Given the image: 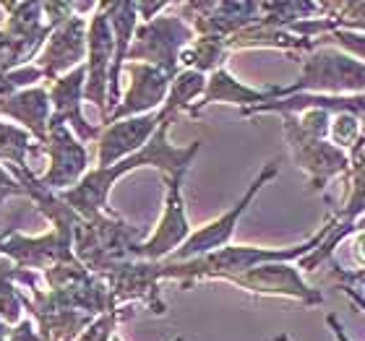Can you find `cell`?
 <instances>
[{
  "label": "cell",
  "mask_w": 365,
  "mask_h": 341,
  "mask_svg": "<svg viewBox=\"0 0 365 341\" xmlns=\"http://www.w3.org/2000/svg\"><path fill=\"white\" fill-rule=\"evenodd\" d=\"M170 125H173V120L162 122V128L157 130V136H154L138 154L128 157V159L118 162L113 167H91L76 188L61 193L63 201H66L78 216L91 219V216H97V214L110 211V193H113L115 182L120 180L123 174L136 172V169H141V167L160 169V174H173V172H180V169H190L196 154L201 152V141H193V144H188V146H173L170 144Z\"/></svg>",
  "instance_id": "1"
},
{
  "label": "cell",
  "mask_w": 365,
  "mask_h": 341,
  "mask_svg": "<svg viewBox=\"0 0 365 341\" xmlns=\"http://www.w3.org/2000/svg\"><path fill=\"white\" fill-rule=\"evenodd\" d=\"M331 221H324V227L305 243L287 245V248H267V245H227L217 253L193 258V261H160L162 281H178L182 289L193 287L198 281H227L230 276L245 273L251 268L267 263H297L305 256H311L329 235Z\"/></svg>",
  "instance_id": "2"
},
{
  "label": "cell",
  "mask_w": 365,
  "mask_h": 341,
  "mask_svg": "<svg viewBox=\"0 0 365 341\" xmlns=\"http://www.w3.org/2000/svg\"><path fill=\"white\" fill-rule=\"evenodd\" d=\"M146 237L149 235L130 227L128 221L120 219L110 209L91 219H84V216L78 219L73 229V253L91 273H102L115 263L136 261L138 248Z\"/></svg>",
  "instance_id": "3"
},
{
  "label": "cell",
  "mask_w": 365,
  "mask_h": 341,
  "mask_svg": "<svg viewBox=\"0 0 365 341\" xmlns=\"http://www.w3.org/2000/svg\"><path fill=\"white\" fill-rule=\"evenodd\" d=\"M300 76L279 86V99L292 94H321V97H358L365 94V63L336 47H316L303 55Z\"/></svg>",
  "instance_id": "4"
},
{
  "label": "cell",
  "mask_w": 365,
  "mask_h": 341,
  "mask_svg": "<svg viewBox=\"0 0 365 341\" xmlns=\"http://www.w3.org/2000/svg\"><path fill=\"white\" fill-rule=\"evenodd\" d=\"M6 21L0 23V68L31 65L53 34L55 23L45 16V3H0Z\"/></svg>",
  "instance_id": "5"
},
{
  "label": "cell",
  "mask_w": 365,
  "mask_h": 341,
  "mask_svg": "<svg viewBox=\"0 0 365 341\" xmlns=\"http://www.w3.org/2000/svg\"><path fill=\"white\" fill-rule=\"evenodd\" d=\"M196 39V31L175 11V3L152 21H141L130 45L128 63H149L175 78L180 73L182 50Z\"/></svg>",
  "instance_id": "6"
},
{
  "label": "cell",
  "mask_w": 365,
  "mask_h": 341,
  "mask_svg": "<svg viewBox=\"0 0 365 341\" xmlns=\"http://www.w3.org/2000/svg\"><path fill=\"white\" fill-rule=\"evenodd\" d=\"M277 174H279V162L277 159L267 162V164L261 167V172L251 180V185L245 188L240 201H237L235 206H230L225 214H220L217 219L206 221V224H201L198 229H193V235L185 240V245H182L178 253H173L168 261H175V263H180V261H193V258L209 256V253H217V251H222V248L232 245V235H235L240 216H243V214L248 211V206L256 201L259 190L264 188V185H269Z\"/></svg>",
  "instance_id": "7"
},
{
  "label": "cell",
  "mask_w": 365,
  "mask_h": 341,
  "mask_svg": "<svg viewBox=\"0 0 365 341\" xmlns=\"http://www.w3.org/2000/svg\"><path fill=\"white\" fill-rule=\"evenodd\" d=\"M76 224H55L45 235H24L19 229H11L6 235H0V256L14 261L24 271L42 273L58 263L76 261V253H73Z\"/></svg>",
  "instance_id": "8"
},
{
  "label": "cell",
  "mask_w": 365,
  "mask_h": 341,
  "mask_svg": "<svg viewBox=\"0 0 365 341\" xmlns=\"http://www.w3.org/2000/svg\"><path fill=\"white\" fill-rule=\"evenodd\" d=\"M188 169L173 174H162L165 182V201H162V214L160 221L149 237H146L141 248H138V258L144 261H168L173 253H178L185 245L193 227L188 221V209H185V196H182V182H185Z\"/></svg>",
  "instance_id": "9"
},
{
  "label": "cell",
  "mask_w": 365,
  "mask_h": 341,
  "mask_svg": "<svg viewBox=\"0 0 365 341\" xmlns=\"http://www.w3.org/2000/svg\"><path fill=\"white\" fill-rule=\"evenodd\" d=\"M47 157V169L39 174V182L53 193H66L76 188L89 172V149L81 138L61 122H50V133L42 146Z\"/></svg>",
  "instance_id": "10"
},
{
  "label": "cell",
  "mask_w": 365,
  "mask_h": 341,
  "mask_svg": "<svg viewBox=\"0 0 365 341\" xmlns=\"http://www.w3.org/2000/svg\"><path fill=\"white\" fill-rule=\"evenodd\" d=\"M99 276L107 281L115 308H123L128 303H141L157 315L168 313V303L162 300L160 261H144V258L123 261V263L110 266Z\"/></svg>",
  "instance_id": "11"
},
{
  "label": "cell",
  "mask_w": 365,
  "mask_h": 341,
  "mask_svg": "<svg viewBox=\"0 0 365 341\" xmlns=\"http://www.w3.org/2000/svg\"><path fill=\"white\" fill-rule=\"evenodd\" d=\"M115 58V37L113 26L107 19L105 3H99L97 11L89 16V53H86V89L84 97L89 105L99 110L102 125L110 117V73H113Z\"/></svg>",
  "instance_id": "12"
},
{
  "label": "cell",
  "mask_w": 365,
  "mask_h": 341,
  "mask_svg": "<svg viewBox=\"0 0 365 341\" xmlns=\"http://www.w3.org/2000/svg\"><path fill=\"white\" fill-rule=\"evenodd\" d=\"M227 284L243 289L253 297H282V300H292L305 308H316L324 305V292L313 289L303 279V273L295 263H267L259 268H251L245 273L230 276Z\"/></svg>",
  "instance_id": "13"
},
{
  "label": "cell",
  "mask_w": 365,
  "mask_h": 341,
  "mask_svg": "<svg viewBox=\"0 0 365 341\" xmlns=\"http://www.w3.org/2000/svg\"><path fill=\"white\" fill-rule=\"evenodd\" d=\"M175 11L193 26L196 37H225L230 39L237 31L248 29L261 21V3L253 0H193L175 3Z\"/></svg>",
  "instance_id": "14"
},
{
  "label": "cell",
  "mask_w": 365,
  "mask_h": 341,
  "mask_svg": "<svg viewBox=\"0 0 365 341\" xmlns=\"http://www.w3.org/2000/svg\"><path fill=\"white\" fill-rule=\"evenodd\" d=\"M89 53V16L76 14L58 23L45 42L42 53L37 55V65L45 73V84H53L71 70L81 68Z\"/></svg>",
  "instance_id": "15"
},
{
  "label": "cell",
  "mask_w": 365,
  "mask_h": 341,
  "mask_svg": "<svg viewBox=\"0 0 365 341\" xmlns=\"http://www.w3.org/2000/svg\"><path fill=\"white\" fill-rule=\"evenodd\" d=\"M287 144L292 162L297 169L308 174V190L321 193L327 190L334 180H347L350 177L352 159L350 154L336 149L331 141H316V138H303L295 133H282Z\"/></svg>",
  "instance_id": "16"
},
{
  "label": "cell",
  "mask_w": 365,
  "mask_h": 341,
  "mask_svg": "<svg viewBox=\"0 0 365 341\" xmlns=\"http://www.w3.org/2000/svg\"><path fill=\"white\" fill-rule=\"evenodd\" d=\"M123 73L128 76V86L123 91L120 105L115 107V112L107 117L105 125L162 110L170 94V86H173V76L162 68L149 65V63H125Z\"/></svg>",
  "instance_id": "17"
},
{
  "label": "cell",
  "mask_w": 365,
  "mask_h": 341,
  "mask_svg": "<svg viewBox=\"0 0 365 341\" xmlns=\"http://www.w3.org/2000/svg\"><path fill=\"white\" fill-rule=\"evenodd\" d=\"M165 120L170 117H165L162 110H157V112L102 125V133L97 138V164L94 167H113L118 162L138 154L157 136V130L162 128Z\"/></svg>",
  "instance_id": "18"
},
{
  "label": "cell",
  "mask_w": 365,
  "mask_h": 341,
  "mask_svg": "<svg viewBox=\"0 0 365 341\" xmlns=\"http://www.w3.org/2000/svg\"><path fill=\"white\" fill-rule=\"evenodd\" d=\"M47 89H50V102H53V120L50 122L68 125L84 144H89V141L97 144L99 133H102V125H91L84 117L86 65L71 70V73L61 76L58 81H53V84H47Z\"/></svg>",
  "instance_id": "19"
},
{
  "label": "cell",
  "mask_w": 365,
  "mask_h": 341,
  "mask_svg": "<svg viewBox=\"0 0 365 341\" xmlns=\"http://www.w3.org/2000/svg\"><path fill=\"white\" fill-rule=\"evenodd\" d=\"M274 99H279V86H248L245 81H237L227 68H220L217 73L209 76L204 97L190 107L188 115L190 117H198L206 107L212 105H232L240 107V112H243L248 107L274 102Z\"/></svg>",
  "instance_id": "20"
},
{
  "label": "cell",
  "mask_w": 365,
  "mask_h": 341,
  "mask_svg": "<svg viewBox=\"0 0 365 341\" xmlns=\"http://www.w3.org/2000/svg\"><path fill=\"white\" fill-rule=\"evenodd\" d=\"M0 117L21 125L37 138L39 146H45L47 133H50V120H53V102H50V89L47 84L31 86V89L16 91L11 97L0 99Z\"/></svg>",
  "instance_id": "21"
},
{
  "label": "cell",
  "mask_w": 365,
  "mask_h": 341,
  "mask_svg": "<svg viewBox=\"0 0 365 341\" xmlns=\"http://www.w3.org/2000/svg\"><path fill=\"white\" fill-rule=\"evenodd\" d=\"M107 19H110V26H113V37H115V58H113V73H110V115L115 112V107L120 105L123 89H120V78L123 70H125V63H128L130 45H133V37H136V29L141 23V16H138L136 3L130 0H115V3H105Z\"/></svg>",
  "instance_id": "22"
},
{
  "label": "cell",
  "mask_w": 365,
  "mask_h": 341,
  "mask_svg": "<svg viewBox=\"0 0 365 341\" xmlns=\"http://www.w3.org/2000/svg\"><path fill=\"white\" fill-rule=\"evenodd\" d=\"M31 154H45L42 146L37 144V138L31 136L29 130H24L21 125L0 117V164L11 169L16 177L37 174L29 164Z\"/></svg>",
  "instance_id": "23"
},
{
  "label": "cell",
  "mask_w": 365,
  "mask_h": 341,
  "mask_svg": "<svg viewBox=\"0 0 365 341\" xmlns=\"http://www.w3.org/2000/svg\"><path fill=\"white\" fill-rule=\"evenodd\" d=\"M230 47L225 37H196L180 55V70H198L204 76H212L220 68H227Z\"/></svg>",
  "instance_id": "24"
},
{
  "label": "cell",
  "mask_w": 365,
  "mask_h": 341,
  "mask_svg": "<svg viewBox=\"0 0 365 341\" xmlns=\"http://www.w3.org/2000/svg\"><path fill=\"white\" fill-rule=\"evenodd\" d=\"M206 81H209V76L198 73V70H180L173 78L170 94L165 99V105H162V115L170 117V120H175L180 112H190V107L204 97Z\"/></svg>",
  "instance_id": "25"
},
{
  "label": "cell",
  "mask_w": 365,
  "mask_h": 341,
  "mask_svg": "<svg viewBox=\"0 0 365 341\" xmlns=\"http://www.w3.org/2000/svg\"><path fill=\"white\" fill-rule=\"evenodd\" d=\"M24 292L19 289V266L0 256V318L8 326H19L24 320Z\"/></svg>",
  "instance_id": "26"
},
{
  "label": "cell",
  "mask_w": 365,
  "mask_h": 341,
  "mask_svg": "<svg viewBox=\"0 0 365 341\" xmlns=\"http://www.w3.org/2000/svg\"><path fill=\"white\" fill-rule=\"evenodd\" d=\"M329 141L350 154L355 146L363 141V115L355 112H339L331 117V130H329Z\"/></svg>",
  "instance_id": "27"
},
{
  "label": "cell",
  "mask_w": 365,
  "mask_h": 341,
  "mask_svg": "<svg viewBox=\"0 0 365 341\" xmlns=\"http://www.w3.org/2000/svg\"><path fill=\"white\" fill-rule=\"evenodd\" d=\"M45 84V73L31 63V65H21V68L14 70H3L0 68V99L11 97L16 91L31 89V86Z\"/></svg>",
  "instance_id": "28"
},
{
  "label": "cell",
  "mask_w": 365,
  "mask_h": 341,
  "mask_svg": "<svg viewBox=\"0 0 365 341\" xmlns=\"http://www.w3.org/2000/svg\"><path fill=\"white\" fill-rule=\"evenodd\" d=\"M324 14L334 21L336 29L365 34V3H324Z\"/></svg>",
  "instance_id": "29"
},
{
  "label": "cell",
  "mask_w": 365,
  "mask_h": 341,
  "mask_svg": "<svg viewBox=\"0 0 365 341\" xmlns=\"http://www.w3.org/2000/svg\"><path fill=\"white\" fill-rule=\"evenodd\" d=\"M316 47H336V50H342V53L365 63V34H360V31L331 29L329 34L316 39Z\"/></svg>",
  "instance_id": "30"
},
{
  "label": "cell",
  "mask_w": 365,
  "mask_h": 341,
  "mask_svg": "<svg viewBox=\"0 0 365 341\" xmlns=\"http://www.w3.org/2000/svg\"><path fill=\"white\" fill-rule=\"evenodd\" d=\"M125 315H128V310H125V308L102 313V315H97V318L91 320L89 326L81 331V336H78L76 341H113L115 336H118V334H115V331H118V323H120Z\"/></svg>",
  "instance_id": "31"
},
{
  "label": "cell",
  "mask_w": 365,
  "mask_h": 341,
  "mask_svg": "<svg viewBox=\"0 0 365 341\" xmlns=\"http://www.w3.org/2000/svg\"><path fill=\"white\" fill-rule=\"evenodd\" d=\"M8 198H26V190L11 169L0 164V206L6 204Z\"/></svg>",
  "instance_id": "32"
},
{
  "label": "cell",
  "mask_w": 365,
  "mask_h": 341,
  "mask_svg": "<svg viewBox=\"0 0 365 341\" xmlns=\"http://www.w3.org/2000/svg\"><path fill=\"white\" fill-rule=\"evenodd\" d=\"M8 341H45V339H42V334H39V328L34 320L24 318L19 326H14V334H11Z\"/></svg>",
  "instance_id": "33"
},
{
  "label": "cell",
  "mask_w": 365,
  "mask_h": 341,
  "mask_svg": "<svg viewBox=\"0 0 365 341\" xmlns=\"http://www.w3.org/2000/svg\"><path fill=\"white\" fill-rule=\"evenodd\" d=\"M327 326L331 328V336H334V341H352L350 336L344 334V328H342V323H339V318H336V315H331V313L327 315Z\"/></svg>",
  "instance_id": "34"
},
{
  "label": "cell",
  "mask_w": 365,
  "mask_h": 341,
  "mask_svg": "<svg viewBox=\"0 0 365 341\" xmlns=\"http://www.w3.org/2000/svg\"><path fill=\"white\" fill-rule=\"evenodd\" d=\"M11 334H14V326H8L6 320L0 318V341H8L11 339Z\"/></svg>",
  "instance_id": "35"
},
{
  "label": "cell",
  "mask_w": 365,
  "mask_h": 341,
  "mask_svg": "<svg viewBox=\"0 0 365 341\" xmlns=\"http://www.w3.org/2000/svg\"><path fill=\"white\" fill-rule=\"evenodd\" d=\"M355 232H365V216L355 221Z\"/></svg>",
  "instance_id": "36"
},
{
  "label": "cell",
  "mask_w": 365,
  "mask_h": 341,
  "mask_svg": "<svg viewBox=\"0 0 365 341\" xmlns=\"http://www.w3.org/2000/svg\"><path fill=\"white\" fill-rule=\"evenodd\" d=\"M274 341H292L289 336H284V334H279V336H274Z\"/></svg>",
  "instance_id": "37"
},
{
  "label": "cell",
  "mask_w": 365,
  "mask_h": 341,
  "mask_svg": "<svg viewBox=\"0 0 365 341\" xmlns=\"http://www.w3.org/2000/svg\"><path fill=\"white\" fill-rule=\"evenodd\" d=\"M173 341H185V339H182V336H175V339H173Z\"/></svg>",
  "instance_id": "38"
},
{
  "label": "cell",
  "mask_w": 365,
  "mask_h": 341,
  "mask_svg": "<svg viewBox=\"0 0 365 341\" xmlns=\"http://www.w3.org/2000/svg\"><path fill=\"white\" fill-rule=\"evenodd\" d=\"M113 341H123V339H120V336H115V339H113Z\"/></svg>",
  "instance_id": "39"
}]
</instances>
